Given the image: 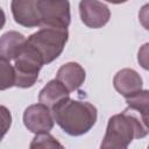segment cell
Here are the masks:
<instances>
[{"mask_svg": "<svg viewBox=\"0 0 149 149\" xmlns=\"http://www.w3.org/2000/svg\"><path fill=\"white\" fill-rule=\"evenodd\" d=\"M5 23H6V15H5V12H3V9L0 7V30L3 28Z\"/></svg>", "mask_w": 149, "mask_h": 149, "instance_id": "cell-18", "label": "cell"}, {"mask_svg": "<svg viewBox=\"0 0 149 149\" xmlns=\"http://www.w3.org/2000/svg\"><path fill=\"white\" fill-rule=\"evenodd\" d=\"M30 148H63V146L51 135L47 133H37L33 139Z\"/></svg>", "mask_w": 149, "mask_h": 149, "instance_id": "cell-15", "label": "cell"}, {"mask_svg": "<svg viewBox=\"0 0 149 149\" xmlns=\"http://www.w3.org/2000/svg\"><path fill=\"white\" fill-rule=\"evenodd\" d=\"M14 61L15 86L20 88L31 87L37 81L40 70L44 65L42 57L33 47L26 43Z\"/></svg>", "mask_w": 149, "mask_h": 149, "instance_id": "cell-4", "label": "cell"}, {"mask_svg": "<svg viewBox=\"0 0 149 149\" xmlns=\"http://www.w3.org/2000/svg\"><path fill=\"white\" fill-rule=\"evenodd\" d=\"M55 122L70 136H80L88 133L97 122L98 111L88 101L71 99L61 100L52 108Z\"/></svg>", "mask_w": 149, "mask_h": 149, "instance_id": "cell-2", "label": "cell"}, {"mask_svg": "<svg viewBox=\"0 0 149 149\" xmlns=\"http://www.w3.org/2000/svg\"><path fill=\"white\" fill-rule=\"evenodd\" d=\"M10 10L17 24L26 28L40 26L37 0H12Z\"/></svg>", "mask_w": 149, "mask_h": 149, "instance_id": "cell-8", "label": "cell"}, {"mask_svg": "<svg viewBox=\"0 0 149 149\" xmlns=\"http://www.w3.org/2000/svg\"><path fill=\"white\" fill-rule=\"evenodd\" d=\"M86 72L84 68L76 62H69L63 64L56 74V79L59 80L69 92L78 90L85 81Z\"/></svg>", "mask_w": 149, "mask_h": 149, "instance_id": "cell-10", "label": "cell"}, {"mask_svg": "<svg viewBox=\"0 0 149 149\" xmlns=\"http://www.w3.org/2000/svg\"><path fill=\"white\" fill-rule=\"evenodd\" d=\"M79 15L85 26L98 29L108 23L111 19V10L100 0H80Z\"/></svg>", "mask_w": 149, "mask_h": 149, "instance_id": "cell-7", "label": "cell"}, {"mask_svg": "<svg viewBox=\"0 0 149 149\" xmlns=\"http://www.w3.org/2000/svg\"><path fill=\"white\" fill-rule=\"evenodd\" d=\"M147 48H148V44H144V49H143V55L141 54V51H139V63L142 64V66L144 69H148V65H147Z\"/></svg>", "mask_w": 149, "mask_h": 149, "instance_id": "cell-17", "label": "cell"}, {"mask_svg": "<svg viewBox=\"0 0 149 149\" xmlns=\"http://www.w3.org/2000/svg\"><path fill=\"white\" fill-rule=\"evenodd\" d=\"M128 108L136 111L143 118L148 119V105H149V92L148 90H141L140 92L125 98Z\"/></svg>", "mask_w": 149, "mask_h": 149, "instance_id": "cell-13", "label": "cell"}, {"mask_svg": "<svg viewBox=\"0 0 149 149\" xmlns=\"http://www.w3.org/2000/svg\"><path fill=\"white\" fill-rule=\"evenodd\" d=\"M148 133V119L127 107L122 113L109 118L100 148L126 149L134 139H143Z\"/></svg>", "mask_w": 149, "mask_h": 149, "instance_id": "cell-1", "label": "cell"}, {"mask_svg": "<svg viewBox=\"0 0 149 149\" xmlns=\"http://www.w3.org/2000/svg\"><path fill=\"white\" fill-rule=\"evenodd\" d=\"M15 86V71L10 61L0 56V91Z\"/></svg>", "mask_w": 149, "mask_h": 149, "instance_id": "cell-14", "label": "cell"}, {"mask_svg": "<svg viewBox=\"0 0 149 149\" xmlns=\"http://www.w3.org/2000/svg\"><path fill=\"white\" fill-rule=\"evenodd\" d=\"M26 37L15 30H10L0 37V56L8 61L15 59L26 44Z\"/></svg>", "mask_w": 149, "mask_h": 149, "instance_id": "cell-11", "label": "cell"}, {"mask_svg": "<svg viewBox=\"0 0 149 149\" xmlns=\"http://www.w3.org/2000/svg\"><path fill=\"white\" fill-rule=\"evenodd\" d=\"M12 125V114L6 106L0 105V142Z\"/></svg>", "mask_w": 149, "mask_h": 149, "instance_id": "cell-16", "label": "cell"}, {"mask_svg": "<svg viewBox=\"0 0 149 149\" xmlns=\"http://www.w3.org/2000/svg\"><path fill=\"white\" fill-rule=\"evenodd\" d=\"M114 88L125 98H128L143 90V80L141 76L133 69H122L116 72L113 78Z\"/></svg>", "mask_w": 149, "mask_h": 149, "instance_id": "cell-9", "label": "cell"}, {"mask_svg": "<svg viewBox=\"0 0 149 149\" xmlns=\"http://www.w3.org/2000/svg\"><path fill=\"white\" fill-rule=\"evenodd\" d=\"M68 38V28L42 27L36 33L31 34L26 40V43L38 52L44 64H49L61 56Z\"/></svg>", "mask_w": 149, "mask_h": 149, "instance_id": "cell-3", "label": "cell"}, {"mask_svg": "<svg viewBox=\"0 0 149 149\" xmlns=\"http://www.w3.org/2000/svg\"><path fill=\"white\" fill-rule=\"evenodd\" d=\"M23 123L26 128L34 133H47L54 128L55 120L51 109L43 104L28 106L23 112Z\"/></svg>", "mask_w": 149, "mask_h": 149, "instance_id": "cell-6", "label": "cell"}, {"mask_svg": "<svg viewBox=\"0 0 149 149\" xmlns=\"http://www.w3.org/2000/svg\"><path fill=\"white\" fill-rule=\"evenodd\" d=\"M41 27L68 28L71 22L69 0H37Z\"/></svg>", "mask_w": 149, "mask_h": 149, "instance_id": "cell-5", "label": "cell"}, {"mask_svg": "<svg viewBox=\"0 0 149 149\" xmlns=\"http://www.w3.org/2000/svg\"><path fill=\"white\" fill-rule=\"evenodd\" d=\"M70 97V92L68 88L56 78L50 80L41 91L38 94V101L45 106H48L50 109L58 104L61 100Z\"/></svg>", "mask_w": 149, "mask_h": 149, "instance_id": "cell-12", "label": "cell"}, {"mask_svg": "<svg viewBox=\"0 0 149 149\" xmlns=\"http://www.w3.org/2000/svg\"><path fill=\"white\" fill-rule=\"evenodd\" d=\"M105 1L111 2V3H115V5H118V3H123V2H126V1H128V0H105Z\"/></svg>", "mask_w": 149, "mask_h": 149, "instance_id": "cell-19", "label": "cell"}]
</instances>
